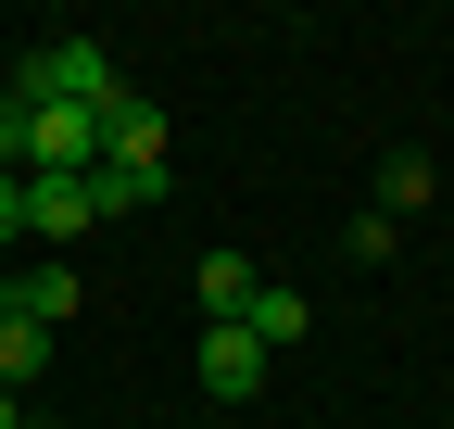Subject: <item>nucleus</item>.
<instances>
[{
    "label": "nucleus",
    "mask_w": 454,
    "mask_h": 429,
    "mask_svg": "<svg viewBox=\"0 0 454 429\" xmlns=\"http://www.w3.org/2000/svg\"><path fill=\"white\" fill-rule=\"evenodd\" d=\"M13 114H38V101H76V114H114V101H127V76H114V51L101 38H38L26 64H13Z\"/></svg>",
    "instance_id": "obj_1"
},
{
    "label": "nucleus",
    "mask_w": 454,
    "mask_h": 429,
    "mask_svg": "<svg viewBox=\"0 0 454 429\" xmlns=\"http://www.w3.org/2000/svg\"><path fill=\"white\" fill-rule=\"evenodd\" d=\"M202 392H215V404H253V392H265V341H253V329H202Z\"/></svg>",
    "instance_id": "obj_2"
},
{
    "label": "nucleus",
    "mask_w": 454,
    "mask_h": 429,
    "mask_svg": "<svg viewBox=\"0 0 454 429\" xmlns=\"http://www.w3.org/2000/svg\"><path fill=\"white\" fill-rule=\"evenodd\" d=\"M164 139H177V127H164V101H114V114H101V165H164Z\"/></svg>",
    "instance_id": "obj_3"
},
{
    "label": "nucleus",
    "mask_w": 454,
    "mask_h": 429,
    "mask_svg": "<svg viewBox=\"0 0 454 429\" xmlns=\"http://www.w3.org/2000/svg\"><path fill=\"white\" fill-rule=\"evenodd\" d=\"M76 228H101L89 177H26V240H76Z\"/></svg>",
    "instance_id": "obj_4"
},
{
    "label": "nucleus",
    "mask_w": 454,
    "mask_h": 429,
    "mask_svg": "<svg viewBox=\"0 0 454 429\" xmlns=\"http://www.w3.org/2000/svg\"><path fill=\"white\" fill-rule=\"evenodd\" d=\"M0 303H13V316H38V329H76V265H26Z\"/></svg>",
    "instance_id": "obj_5"
},
{
    "label": "nucleus",
    "mask_w": 454,
    "mask_h": 429,
    "mask_svg": "<svg viewBox=\"0 0 454 429\" xmlns=\"http://www.w3.org/2000/svg\"><path fill=\"white\" fill-rule=\"evenodd\" d=\"M51 341H64V329H38V316H13V303H0V392H26L38 366H51Z\"/></svg>",
    "instance_id": "obj_6"
},
{
    "label": "nucleus",
    "mask_w": 454,
    "mask_h": 429,
    "mask_svg": "<svg viewBox=\"0 0 454 429\" xmlns=\"http://www.w3.org/2000/svg\"><path fill=\"white\" fill-rule=\"evenodd\" d=\"M253 278H265L253 253H202V316H215V329H240V303H253Z\"/></svg>",
    "instance_id": "obj_7"
},
{
    "label": "nucleus",
    "mask_w": 454,
    "mask_h": 429,
    "mask_svg": "<svg viewBox=\"0 0 454 429\" xmlns=\"http://www.w3.org/2000/svg\"><path fill=\"white\" fill-rule=\"evenodd\" d=\"M164 202V165H89V214H139Z\"/></svg>",
    "instance_id": "obj_8"
},
{
    "label": "nucleus",
    "mask_w": 454,
    "mask_h": 429,
    "mask_svg": "<svg viewBox=\"0 0 454 429\" xmlns=\"http://www.w3.org/2000/svg\"><path fill=\"white\" fill-rule=\"evenodd\" d=\"M240 329H253V341H303V291H291V278H253Z\"/></svg>",
    "instance_id": "obj_9"
},
{
    "label": "nucleus",
    "mask_w": 454,
    "mask_h": 429,
    "mask_svg": "<svg viewBox=\"0 0 454 429\" xmlns=\"http://www.w3.org/2000/svg\"><path fill=\"white\" fill-rule=\"evenodd\" d=\"M429 202V152H379V214H417Z\"/></svg>",
    "instance_id": "obj_10"
},
{
    "label": "nucleus",
    "mask_w": 454,
    "mask_h": 429,
    "mask_svg": "<svg viewBox=\"0 0 454 429\" xmlns=\"http://www.w3.org/2000/svg\"><path fill=\"white\" fill-rule=\"evenodd\" d=\"M0 240H26V177L0 165Z\"/></svg>",
    "instance_id": "obj_11"
},
{
    "label": "nucleus",
    "mask_w": 454,
    "mask_h": 429,
    "mask_svg": "<svg viewBox=\"0 0 454 429\" xmlns=\"http://www.w3.org/2000/svg\"><path fill=\"white\" fill-rule=\"evenodd\" d=\"M0 429H26V392H0Z\"/></svg>",
    "instance_id": "obj_12"
}]
</instances>
